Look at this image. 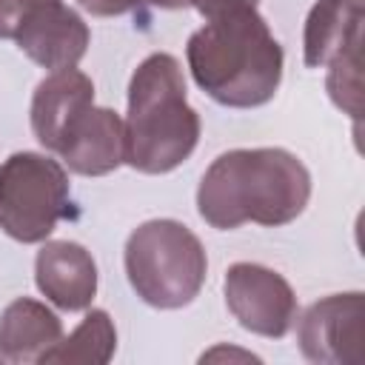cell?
<instances>
[{"label":"cell","instance_id":"6da1fadb","mask_svg":"<svg viewBox=\"0 0 365 365\" xmlns=\"http://www.w3.org/2000/svg\"><path fill=\"white\" fill-rule=\"evenodd\" d=\"M311 197V174L285 148H231L202 174L200 217L220 231L257 222L265 228L294 222Z\"/></svg>","mask_w":365,"mask_h":365},{"label":"cell","instance_id":"7a4b0ae2","mask_svg":"<svg viewBox=\"0 0 365 365\" xmlns=\"http://www.w3.org/2000/svg\"><path fill=\"white\" fill-rule=\"evenodd\" d=\"M185 60L194 83L220 106H265L282 80V46L257 9L211 17L188 37Z\"/></svg>","mask_w":365,"mask_h":365},{"label":"cell","instance_id":"3957f363","mask_svg":"<svg viewBox=\"0 0 365 365\" xmlns=\"http://www.w3.org/2000/svg\"><path fill=\"white\" fill-rule=\"evenodd\" d=\"M125 163L143 174H168L200 143V114L188 106L185 77L177 57L148 54L128 83Z\"/></svg>","mask_w":365,"mask_h":365},{"label":"cell","instance_id":"277c9868","mask_svg":"<svg viewBox=\"0 0 365 365\" xmlns=\"http://www.w3.org/2000/svg\"><path fill=\"white\" fill-rule=\"evenodd\" d=\"M125 274L145 305L174 311L197 299L208 274V257L188 225L148 220L125 240Z\"/></svg>","mask_w":365,"mask_h":365},{"label":"cell","instance_id":"5b68a950","mask_svg":"<svg viewBox=\"0 0 365 365\" xmlns=\"http://www.w3.org/2000/svg\"><path fill=\"white\" fill-rule=\"evenodd\" d=\"M71 188L66 168L37 151H14L0 163V228L26 245L46 242L68 217Z\"/></svg>","mask_w":365,"mask_h":365},{"label":"cell","instance_id":"8992f818","mask_svg":"<svg viewBox=\"0 0 365 365\" xmlns=\"http://www.w3.org/2000/svg\"><path fill=\"white\" fill-rule=\"evenodd\" d=\"M231 317L251 334L282 339L297 322V297L282 274L259 262H234L222 279Z\"/></svg>","mask_w":365,"mask_h":365},{"label":"cell","instance_id":"52a82bcc","mask_svg":"<svg viewBox=\"0 0 365 365\" xmlns=\"http://www.w3.org/2000/svg\"><path fill=\"white\" fill-rule=\"evenodd\" d=\"M305 359L319 365H359L362 351V294H331L308 305L297 325Z\"/></svg>","mask_w":365,"mask_h":365},{"label":"cell","instance_id":"ba28073f","mask_svg":"<svg viewBox=\"0 0 365 365\" xmlns=\"http://www.w3.org/2000/svg\"><path fill=\"white\" fill-rule=\"evenodd\" d=\"M88 40L91 31L86 20L63 0H43L34 6L14 34L17 48L48 71L74 68L83 60Z\"/></svg>","mask_w":365,"mask_h":365},{"label":"cell","instance_id":"9c48e42d","mask_svg":"<svg viewBox=\"0 0 365 365\" xmlns=\"http://www.w3.org/2000/svg\"><path fill=\"white\" fill-rule=\"evenodd\" d=\"M57 154L74 174H111L125 163V131L120 114L106 106L86 108L66 131Z\"/></svg>","mask_w":365,"mask_h":365},{"label":"cell","instance_id":"30bf717a","mask_svg":"<svg viewBox=\"0 0 365 365\" xmlns=\"http://www.w3.org/2000/svg\"><path fill=\"white\" fill-rule=\"evenodd\" d=\"M34 282L40 294L63 311H86L97 294L94 257L71 240L43 242L34 259Z\"/></svg>","mask_w":365,"mask_h":365},{"label":"cell","instance_id":"8fae6325","mask_svg":"<svg viewBox=\"0 0 365 365\" xmlns=\"http://www.w3.org/2000/svg\"><path fill=\"white\" fill-rule=\"evenodd\" d=\"M94 106V83L80 68L51 71L31 97V131L37 143L57 154L71 123Z\"/></svg>","mask_w":365,"mask_h":365},{"label":"cell","instance_id":"7c38bea8","mask_svg":"<svg viewBox=\"0 0 365 365\" xmlns=\"http://www.w3.org/2000/svg\"><path fill=\"white\" fill-rule=\"evenodd\" d=\"M362 0H317L305 20V66L328 68L336 57L362 48Z\"/></svg>","mask_w":365,"mask_h":365},{"label":"cell","instance_id":"4fadbf2b","mask_svg":"<svg viewBox=\"0 0 365 365\" xmlns=\"http://www.w3.org/2000/svg\"><path fill=\"white\" fill-rule=\"evenodd\" d=\"M63 339L60 317L37 299L20 297L0 314V356L9 362H37Z\"/></svg>","mask_w":365,"mask_h":365},{"label":"cell","instance_id":"5bb4252c","mask_svg":"<svg viewBox=\"0 0 365 365\" xmlns=\"http://www.w3.org/2000/svg\"><path fill=\"white\" fill-rule=\"evenodd\" d=\"M117 351V328L103 308H91L83 322L43 354L40 365H106Z\"/></svg>","mask_w":365,"mask_h":365},{"label":"cell","instance_id":"9a60e30c","mask_svg":"<svg viewBox=\"0 0 365 365\" xmlns=\"http://www.w3.org/2000/svg\"><path fill=\"white\" fill-rule=\"evenodd\" d=\"M362 48H354L342 57H336L328 66V94L336 108H342L348 117L359 120V100H362Z\"/></svg>","mask_w":365,"mask_h":365},{"label":"cell","instance_id":"2e32d148","mask_svg":"<svg viewBox=\"0 0 365 365\" xmlns=\"http://www.w3.org/2000/svg\"><path fill=\"white\" fill-rule=\"evenodd\" d=\"M83 11L94 17H117L140 9H185L191 6L188 0H77Z\"/></svg>","mask_w":365,"mask_h":365},{"label":"cell","instance_id":"e0dca14e","mask_svg":"<svg viewBox=\"0 0 365 365\" xmlns=\"http://www.w3.org/2000/svg\"><path fill=\"white\" fill-rule=\"evenodd\" d=\"M43 0H0V40H14L23 20Z\"/></svg>","mask_w":365,"mask_h":365},{"label":"cell","instance_id":"ac0fdd59","mask_svg":"<svg viewBox=\"0 0 365 365\" xmlns=\"http://www.w3.org/2000/svg\"><path fill=\"white\" fill-rule=\"evenodd\" d=\"M205 20L211 17H220V14H231V11H240V9H257L259 0H188Z\"/></svg>","mask_w":365,"mask_h":365}]
</instances>
